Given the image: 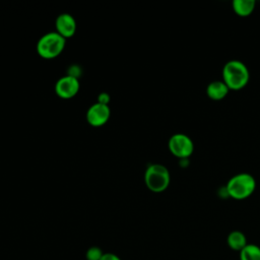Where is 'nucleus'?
I'll use <instances>...</instances> for the list:
<instances>
[{
    "mask_svg": "<svg viewBox=\"0 0 260 260\" xmlns=\"http://www.w3.org/2000/svg\"><path fill=\"white\" fill-rule=\"evenodd\" d=\"M249 77V70L242 61L230 60L223 65L222 81L230 89H242L248 83Z\"/></svg>",
    "mask_w": 260,
    "mask_h": 260,
    "instance_id": "1",
    "label": "nucleus"
},
{
    "mask_svg": "<svg viewBox=\"0 0 260 260\" xmlns=\"http://www.w3.org/2000/svg\"><path fill=\"white\" fill-rule=\"evenodd\" d=\"M256 188V181L251 174L248 173H240L233 176L226 186L225 191L228 196L242 200L246 199L253 194Z\"/></svg>",
    "mask_w": 260,
    "mask_h": 260,
    "instance_id": "2",
    "label": "nucleus"
},
{
    "mask_svg": "<svg viewBox=\"0 0 260 260\" xmlns=\"http://www.w3.org/2000/svg\"><path fill=\"white\" fill-rule=\"evenodd\" d=\"M66 39L57 31H49L43 35L37 43V52L44 59H54L64 50Z\"/></svg>",
    "mask_w": 260,
    "mask_h": 260,
    "instance_id": "3",
    "label": "nucleus"
},
{
    "mask_svg": "<svg viewBox=\"0 0 260 260\" xmlns=\"http://www.w3.org/2000/svg\"><path fill=\"white\" fill-rule=\"evenodd\" d=\"M171 181L169 170L160 164L149 165L144 173V182L146 187L155 193L165 191Z\"/></svg>",
    "mask_w": 260,
    "mask_h": 260,
    "instance_id": "4",
    "label": "nucleus"
},
{
    "mask_svg": "<svg viewBox=\"0 0 260 260\" xmlns=\"http://www.w3.org/2000/svg\"><path fill=\"white\" fill-rule=\"evenodd\" d=\"M168 146L170 151L181 159L188 158L194 150L192 139L184 133H176L172 135L169 139Z\"/></svg>",
    "mask_w": 260,
    "mask_h": 260,
    "instance_id": "5",
    "label": "nucleus"
},
{
    "mask_svg": "<svg viewBox=\"0 0 260 260\" xmlns=\"http://www.w3.org/2000/svg\"><path fill=\"white\" fill-rule=\"evenodd\" d=\"M80 83L75 75L68 74L59 78L55 84L56 94L64 100H69L77 94Z\"/></svg>",
    "mask_w": 260,
    "mask_h": 260,
    "instance_id": "6",
    "label": "nucleus"
},
{
    "mask_svg": "<svg viewBox=\"0 0 260 260\" xmlns=\"http://www.w3.org/2000/svg\"><path fill=\"white\" fill-rule=\"evenodd\" d=\"M111 116V110L108 104L94 103L92 104L86 112V120L89 125L93 127H101L105 125Z\"/></svg>",
    "mask_w": 260,
    "mask_h": 260,
    "instance_id": "7",
    "label": "nucleus"
},
{
    "mask_svg": "<svg viewBox=\"0 0 260 260\" xmlns=\"http://www.w3.org/2000/svg\"><path fill=\"white\" fill-rule=\"evenodd\" d=\"M56 30L64 39L71 38L75 35L77 24L75 18L70 13H61L57 16L55 21Z\"/></svg>",
    "mask_w": 260,
    "mask_h": 260,
    "instance_id": "8",
    "label": "nucleus"
},
{
    "mask_svg": "<svg viewBox=\"0 0 260 260\" xmlns=\"http://www.w3.org/2000/svg\"><path fill=\"white\" fill-rule=\"evenodd\" d=\"M230 88L222 80H214L210 82L206 87V93L208 98L214 101H219L225 98Z\"/></svg>",
    "mask_w": 260,
    "mask_h": 260,
    "instance_id": "9",
    "label": "nucleus"
},
{
    "mask_svg": "<svg viewBox=\"0 0 260 260\" xmlns=\"http://www.w3.org/2000/svg\"><path fill=\"white\" fill-rule=\"evenodd\" d=\"M226 243L232 250L240 252L247 246V239L242 232L233 231L229 234L226 238Z\"/></svg>",
    "mask_w": 260,
    "mask_h": 260,
    "instance_id": "10",
    "label": "nucleus"
},
{
    "mask_svg": "<svg viewBox=\"0 0 260 260\" xmlns=\"http://www.w3.org/2000/svg\"><path fill=\"white\" fill-rule=\"evenodd\" d=\"M255 8L254 0H234L233 9L240 16H247L253 12Z\"/></svg>",
    "mask_w": 260,
    "mask_h": 260,
    "instance_id": "11",
    "label": "nucleus"
},
{
    "mask_svg": "<svg viewBox=\"0 0 260 260\" xmlns=\"http://www.w3.org/2000/svg\"><path fill=\"white\" fill-rule=\"evenodd\" d=\"M240 260H260V247L255 244H247L240 251Z\"/></svg>",
    "mask_w": 260,
    "mask_h": 260,
    "instance_id": "12",
    "label": "nucleus"
},
{
    "mask_svg": "<svg viewBox=\"0 0 260 260\" xmlns=\"http://www.w3.org/2000/svg\"><path fill=\"white\" fill-rule=\"evenodd\" d=\"M104 255L103 250L100 247H90L87 249L85 253V258L86 260H101Z\"/></svg>",
    "mask_w": 260,
    "mask_h": 260,
    "instance_id": "13",
    "label": "nucleus"
},
{
    "mask_svg": "<svg viewBox=\"0 0 260 260\" xmlns=\"http://www.w3.org/2000/svg\"><path fill=\"white\" fill-rule=\"evenodd\" d=\"M101 260H121V258L114 253H104Z\"/></svg>",
    "mask_w": 260,
    "mask_h": 260,
    "instance_id": "14",
    "label": "nucleus"
}]
</instances>
